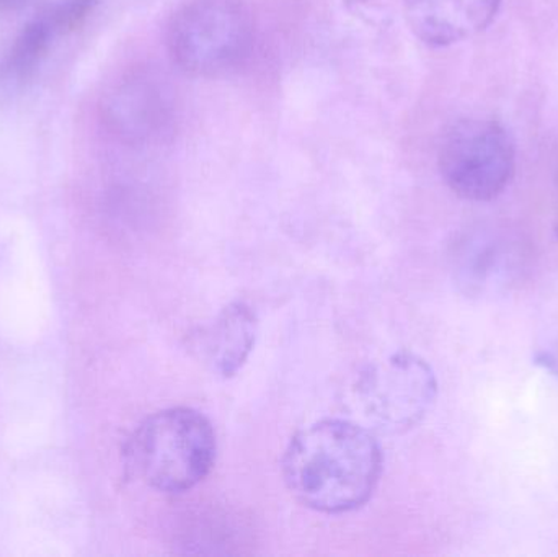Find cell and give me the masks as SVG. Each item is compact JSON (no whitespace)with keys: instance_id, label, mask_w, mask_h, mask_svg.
<instances>
[{"instance_id":"obj_11","label":"cell","mask_w":558,"mask_h":557,"mask_svg":"<svg viewBox=\"0 0 558 557\" xmlns=\"http://www.w3.org/2000/svg\"><path fill=\"white\" fill-rule=\"evenodd\" d=\"M537 365L544 366V368L549 370L550 373H556L558 375V360L553 353L543 352L536 356Z\"/></svg>"},{"instance_id":"obj_5","label":"cell","mask_w":558,"mask_h":557,"mask_svg":"<svg viewBox=\"0 0 558 557\" xmlns=\"http://www.w3.org/2000/svg\"><path fill=\"white\" fill-rule=\"evenodd\" d=\"M439 170L449 189L469 202H492L517 170L513 141L492 120H462L439 147Z\"/></svg>"},{"instance_id":"obj_10","label":"cell","mask_w":558,"mask_h":557,"mask_svg":"<svg viewBox=\"0 0 558 557\" xmlns=\"http://www.w3.org/2000/svg\"><path fill=\"white\" fill-rule=\"evenodd\" d=\"M35 2H38V0H0V12H19V10L26 9Z\"/></svg>"},{"instance_id":"obj_2","label":"cell","mask_w":558,"mask_h":557,"mask_svg":"<svg viewBox=\"0 0 558 557\" xmlns=\"http://www.w3.org/2000/svg\"><path fill=\"white\" fill-rule=\"evenodd\" d=\"M128 471L163 494L198 486L216 461L211 422L190 408H172L141 422L124 448Z\"/></svg>"},{"instance_id":"obj_3","label":"cell","mask_w":558,"mask_h":557,"mask_svg":"<svg viewBox=\"0 0 558 557\" xmlns=\"http://www.w3.org/2000/svg\"><path fill=\"white\" fill-rule=\"evenodd\" d=\"M254 29L244 0H190L170 20L167 45L183 71L213 77L247 56Z\"/></svg>"},{"instance_id":"obj_6","label":"cell","mask_w":558,"mask_h":557,"mask_svg":"<svg viewBox=\"0 0 558 557\" xmlns=\"http://www.w3.org/2000/svg\"><path fill=\"white\" fill-rule=\"evenodd\" d=\"M501 0H403L416 38L429 46H451L487 29Z\"/></svg>"},{"instance_id":"obj_9","label":"cell","mask_w":558,"mask_h":557,"mask_svg":"<svg viewBox=\"0 0 558 557\" xmlns=\"http://www.w3.org/2000/svg\"><path fill=\"white\" fill-rule=\"evenodd\" d=\"M100 2L101 0H62L61 3L52 5L46 12L54 23L59 35L65 36L84 26Z\"/></svg>"},{"instance_id":"obj_8","label":"cell","mask_w":558,"mask_h":557,"mask_svg":"<svg viewBox=\"0 0 558 557\" xmlns=\"http://www.w3.org/2000/svg\"><path fill=\"white\" fill-rule=\"evenodd\" d=\"M58 36L61 35L46 10L28 25L23 26L0 62L2 81L19 84L33 77Z\"/></svg>"},{"instance_id":"obj_12","label":"cell","mask_w":558,"mask_h":557,"mask_svg":"<svg viewBox=\"0 0 558 557\" xmlns=\"http://www.w3.org/2000/svg\"><path fill=\"white\" fill-rule=\"evenodd\" d=\"M557 235H558V228H557Z\"/></svg>"},{"instance_id":"obj_1","label":"cell","mask_w":558,"mask_h":557,"mask_svg":"<svg viewBox=\"0 0 558 557\" xmlns=\"http://www.w3.org/2000/svg\"><path fill=\"white\" fill-rule=\"evenodd\" d=\"M383 474V451L356 422L327 419L289 441L282 477L292 496L322 513L360 509L373 497Z\"/></svg>"},{"instance_id":"obj_4","label":"cell","mask_w":558,"mask_h":557,"mask_svg":"<svg viewBox=\"0 0 558 557\" xmlns=\"http://www.w3.org/2000/svg\"><path fill=\"white\" fill-rule=\"evenodd\" d=\"M438 396L432 366L415 353L399 352L366 366L353 386L361 417L384 434H405L426 417Z\"/></svg>"},{"instance_id":"obj_7","label":"cell","mask_w":558,"mask_h":557,"mask_svg":"<svg viewBox=\"0 0 558 557\" xmlns=\"http://www.w3.org/2000/svg\"><path fill=\"white\" fill-rule=\"evenodd\" d=\"M257 337V314L248 304L235 301L190 337V350L215 375L231 378L247 362Z\"/></svg>"}]
</instances>
